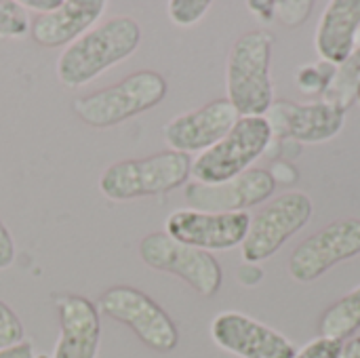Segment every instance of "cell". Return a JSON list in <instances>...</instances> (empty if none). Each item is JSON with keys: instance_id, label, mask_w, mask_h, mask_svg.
I'll return each instance as SVG.
<instances>
[{"instance_id": "1", "label": "cell", "mask_w": 360, "mask_h": 358, "mask_svg": "<svg viewBox=\"0 0 360 358\" xmlns=\"http://www.w3.org/2000/svg\"><path fill=\"white\" fill-rule=\"evenodd\" d=\"M141 42V25L127 15L112 17L91 27L68 44L57 57V78L70 89H78L101 76L105 70L131 57Z\"/></svg>"}, {"instance_id": "2", "label": "cell", "mask_w": 360, "mask_h": 358, "mask_svg": "<svg viewBox=\"0 0 360 358\" xmlns=\"http://www.w3.org/2000/svg\"><path fill=\"white\" fill-rule=\"evenodd\" d=\"M274 36L268 30H251L236 38L228 53V101L240 116H266L274 103L270 80V55Z\"/></svg>"}, {"instance_id": "3", "label": "cell", "mask_w": 360, "mask_h": 358, "mask_svg": "<svg viewBox=\"0 0 360 358\" xmlns=\"http://www.w3.org/2000/svg\"><path fill=\"white\" fill-rule=\"evenodd\" d=\"M167 80L152 70L129 74L118 84L76 97L74 114L93 129H110L156 108L167 97Z\"/></svg>"}, {"instance_id": "4", "label": "cell", "mask_w": 360, "mask_h": 358, "mask_svg": "<svg viewBox=\"0 0 360 358\" xmlns=\"http://www.w3.org/2000/svg\"><path fill=\"white\" fill-rule=\"evenodd\" d=\"M192 173L188 154L165 150L146 158H127L110 165L99 179V190L110 200H135L167 194L186 184Z\"/></svg>"}, {"instance_id": "5", "label": "cell", "mask_w": 360, "mask_h": 358, "mask_svg": "<svg viewBox=\"0 0 360 358\" xmlns=\"http://www.w3.org/2000/svg\"><path fill=\"white\" fill-rule=\"evenodd\" d=\"M272 129L266 116H240L232 131L192 160V177L198 184H221L245 171L268 152Z\"/></svg>"}, {"instance_id": "6", "label": "cell", "mask_w": 360, "mask_h": 358, "mask_svg": "<svg viewBox=\"0 0 360 358\" xmlns=\"http://www.w3.org/2000/svg\"><path fill=\"white\" fill-rule=\"evenodd\" d=\"M139 257L148 268L181 279L200 298H213L221 289L219 262L207 251L177 243L167 232L148 234L139 243Z\"/></svg>"}, {"instance_id": "7", "label": "cell", "mask_w": 360, "mask_h": 358, "mask_svg": "<svg viewBox=\"0 0 360 358\" xmlns=\"http://www.w3.org/2000/svg\"><path fill=\"white\" fill-rule=\"evenodd\" d=\"M314 213L312 198L306 192L291 190L276 196L255 217H251L249 232L240 245L247 264L270 260L293 234H297Z\"/></svg>"}, {"instance_id": "8", "label": "cell", "mask_w": 360, "mask_h": 358, "mask_svg": "<svg viewBox=\"0 0 360 358\" xmlns=\"http://www.w3.org/2000/svg\"><path fill=\"white\" fill-rule=\"evenodd\" d=\"M97 310L108 319L127 325L148 348L156 352H171L179 342V333L171 317L135 287L116 285L105 289L97 302Z\"/></svg>"}, {"instance_id": "9", "label": "cell", "mask_w": 360, "mask_h": 358, "mask_svg": "<svg viewBox=\"0 0 360 358\" xmlns=\"http://www.w3.org/2000/svg\"><path fill=\"white\" fill-rule=\"evenodd\" d=\"M356 255H360V219L346 217L302 241L291 251L287 268L293 281L308 285Z\"/></svg>"}, {"instance_id": "10", "label": "cell", "mask_w": 360, "mask_h": 358, "mask_svg": "<svg viewBox=\"0 0 360 358\" xmlns=\"http://www.w3.org/2000/svg\"><path fill=\"white\" fill-rule=\"evenodd\" d=\"M249 213H207L196 209H177L165 222V232L177 243L200 251H230L243 245L249 232Z\"/></svg>"}, {"instance_id": "11", "label": "cell", "mask_w": 360, "mask_h": 358, "mask_svg": "<svg viewBox=\"0 0 360 358\" xmlns=\"http://www.w3.org/2000/svg\"><path fill=\"white\" fill-rule=\"evenodd\" d=\"M266 120L272 129V139L321 143L333 139L342 131L346 110L327 99L312 103H293L281 99L270 106Z\"/></svg>"}, {"instance_id": "12", "label": "cell", "mask_w": 360, "mask_h": 358, "mask_svg": "<svg viewBox=\"0 0 360 358\" xmlns=\"http://www.w3.org/2000/svg\"><path fill=\"white\" fill-rule=\"evenodd\" d=\"M276 190V181L268 169H249L221 184L186 186V200L190 209L207 213H245L249 207L262 205Z\"/></svg>"}, {"instance_id": "13", "label": "cell", "mask_w": 360, "mask_h": 358, "mask_svg": "<svg viewBox=\"0 0 360 358\" xmlns=\"http://www.w3.org/2000/svg\"><path fill=\"white\" fill-rule=\"evenodd\" d=\"M211 340L238 358H293L297 354L291 340L243 312L217 314L211 323Z\"/></svg>"}, {"instance_id": "14", "label": "cell", "mask_w": 360, "mask_h": 358, "mask_svg": "<svg viewBox=\"0 0 360 358\" xmlns=\"http://www.w3.org/2000/svg\"><path fill=\"white\" fill-rule=\"evenodd\" d=\"M240 114L236 108L224 97L205 103L198 110L179 114L171 118L165 129L162 137L167 146L175 152L181 154H192V152H205L211 146H215L221 137H226L232 127L238 122Z\"/></svg>"}, {"instance_id": "15", "label": "cell", "mask_w": 360, "mask_h": 358, "mask_svg": "<svg viewBox=\"0 0 360 358\" xmlns=\"http://www.w3.org/2000/svg\"><path fill=\"white\" fill-rule=\"evenodd\" d=\"M59 314V340L53 358H97L101 323L93 302L80 295H61L55 300Z\"/></svg>"}, {"instance_id": "16", "label": "cell", "mask_w": 360, "mask_h": 358, "mask_svg": "<svg viewBox=\"0 0 360 358\" xmlns=\"http://www.w3.org/2000/svg\"><path fill=\"white\" fill-rule=\"evenodd\" d=\"M105 0H61V4L30 21V34L36 44L53 49L68 46L86 34L105 13Z\"/></svg>"}, {"instance_id": "17", "label": "cell", "mask_w": 360, "mask_h": 358, "mask_svg": "<svg viewBox=\"0 0 360 358\" xmlns=\"http://www.w3.org/2000/svg\"><path fill=\"white\" fill-rule=\"evenodd\" d=\"M360 30V0H333L323 11L314 46L319 57L340 68L356 49V36Z\"/></svg>"}, {"instance_id": "18", "label": "cell", "mask_w": 360, "mask_h": 358, "mask_svg": "<svg viewBox=\"0 0 360 358\" xmlns=\"http://www.w3.org/2000/svg\"><path fill=\"white\" fill-rule=\"evenodd\" d=\"M360 331V285L346 293L342 300H338L333 306H329L321 321H319V333L321 338L346 342L352 340Z\"/></svg>"}, {"instance_id": "19", "label": "cell", "mask_w": 360, "mask_h": 358, "mask_svg": "<svg viewBox=\"0 0 360 358\" xmlns=\"http://www.w3.org/2000/svg\"><path fill=\"white\" fill-rule=\"evenodd\" d=\"M360 82V46L352 51V55L346 59V63H342L335 72V78L331 82V87L325 93V99L340 106L342 110L348 112V108L354 101V91Z\"/></svg>"}, {"instance_id": "20", "label": "cell", "mask_w": 360, "mask_h": 358, "mask_svg": "<svg viewBox=\"0 0 360 358\" xmlns=\"http://www.w3.org/2000/svg\"><path fill=\"white\" fill-rule=\"evenodd\" d=\"M335 72L338 68L325 61L314 63V65H304L295 74V84L306 95H325L335 78Z\"/></svg>"}, {"instance_id": "21", "label": "cell", "mask_w": 360, "mask_h": 358, "mask_svg": "<svg viewBox=\"0 0 360 358\" xmlns=\"http://www.w3.org/2000/svg\"><path fill=\"white\" fill-rule=\"evenodd\" d=\"M27 11L19 0H0V38H21L30 32Z\"/></svg>"}, {"instance_id": "22", "label": "cell", "mask_w": 360, "mask_h": 358, "mask_svg": "<svg viewBox=\"0 0 360 358\" xmlns=\"http://www.w3.org/2000/svg\"><path fill=\"white\" fill-rule=\"evenodd\" d=\"M211 8L209 0H171L167 4L169 19L179 27H190L198 23Z\"/></svg>"}, {"instance_id": "23", "label": "cell", "mask_w": 360, "mask_h": 358, "mask_svg": "<svg viewBox=\"0 0 360 358\" xmlns=\"http://www.w3.org/2000/svg\"><path fill=\"white\" fill-rule=\"evenodd\" d=\"M312 0H278L274 2V19L285 27H300L312 13Z\"/></svg>"}, {"instance_id": "24", "label": "cell", "mask_w": 360, "mask_h": 358, "mask_svg": "<svg viewBox=\"0 0 360 358\" xmlns=\"http://www.w3.org/2000/svg\"><path fill=\"white\" fill-rule=\"evenodd\" d=\"M19 342H23V325L17 314L0 302V348H8Z\"/></svg>"}, {"instance_id": "25", "label": "cell", "mask_w": 360, "mask_h": 358, "mask_svg": "<svg viewBox=\"0 0 360 358\" xmlns=\"http://www.w3.org/2000/svg\"><path fill=\"white\" fill-rule=\"evenodd\" d=\"M344 350V342L327 340V338H316L308 342L302 350L293 358H340Z\"/></svg>"}, {"instance_id": "26", "label": "cell", "mask_w": 360, "mask_h": 358, "mask_svg": "<svg viewBox=\"0 0 360 358\" xmlns=\"http://www.w3.org/2000/svg\"><path fill=\"white\" fill-rule=\"evenodd\" d=\"M15 262V243L11 232L6 230L4 222L0 219V270L11 268Z\"/></svg>"}, {"instance_id": "27", "label": "cell", "mask_w": 360, "mask_h": 358, "mask_svg": "<svg viewBox=\"0 0 360 358\" xmlns=\"http://www.w3.org/2000/svg\"><path fill=\"white\" fill-rule=\"evenodd\" d=\"M236 274H238L240 285H245V287H255L264 279V270L257 264H245V266L238 268Z\"/></svg>"}, {"instance_id": "28", "label": "cell", "mask_w": 360, "mask_h": 358, "mask_svg": "<svg viewBox=\"0 0 360 358\" xmlns=\"http://www.w3.org/2000/svg\"><path fill=\"white\" fill-rule=\"evenodd\" d=\"M0 358H36L34 357V346L30 342H19L8 348H0Z\"/></svg>"}, {"instance_id": "29", "label": "cell", "mask_w": 360, "mask_h": 358, "mask_svg": "<svg viewBox=\"0 0 360 358\" xmlns=\"http://www.w3.org/2000/svg\"><path fill=\"white\" fill-rule=\"evenodd\" d=\"M270 175L274 177L276 184H278V181H281V184H291V181L297 179V171H295L289 162H274Z\"/></svg>"}, {"instance_id": "30", "label": "cell", "mask_w": 360, "mask_h": 358, "mask_svg": "<svg viewBox=\"0 0 360 358\" xmlns=\"http://www.w3.org/2000/svg\"><path fill=\"white\" fill-rule=\"evenodd\" d=\"M247 6L257 15V17H262L264 21H270V19H274V2L272 0H251V2H247Z\"/></svg>"}, {"instance_id": "31", "label": "cell", "mask_w": 360, "mask_h": 358, "mask_svg": "<svg viewBox=\"0 0 360 358\" xmlns=\"http://www.w3.org/2000/svg\"><path fill=\"white\" fill-rule=\"evenodd\" d=\"M21 4L25 11H38V15H44L55 11L61 4V0H23Z\"/></svg>"}, {"instance_id": "32", "label": "cell", "mask_w": 360, "mask_h": 358, "mask_svg": "<svg viewBox=\"0 0 360 358\" xmlns=\"http://www.w3.org/2000/svg\"><path fill=\"white\" fill-rule=\"evenodd\" d=\"M340 358H360V335H354L352 340L344 342V350Z\"/></svg>"}, {"instance_id": "33", "label": "cell", "mask_w": 360, "mask_h": 358, "mask_svg": "<svg viewBox=\"0 0 360 358\" xmlns=\"http://www.w3.org/2000/svg\"><path fill=\"white\" fill-rule=\"evenodd\" d=\"M354 99H359L360 101V82H359V87H356V91H354Z\"/></svg>"}, {"instance_id": "34", "label": "cell", "mask_w": 360, "mask_h": 358, "mask_svg": "<svg viewBox=\"0 0 360 358\" xmlns=\"http://www.w3.org/2000/svg\"><path fill=\"white\" fill-rule=\"evenodd\" d=\"M36 358H51V357H46V354H38Z\"/></svg>"}]
</instances>
